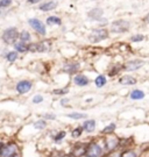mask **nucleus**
Returning <instances> with one entry per match:
<instances>
[{"label": "nucleus", "mask_w": 149, "mask_h": 157, "mask_svg": "<svg viewBox=\"0 0 149 157\" xmlns=\"http://www.w3.org/2000/svg\"><path fill=\"white\" fill-rule=\"evenodd\" d=\"M94 84L97 87H103V86H105L106 84V77L105 76H103V75H99L96 80H94Z\"/></svg>", "instance_id": "nucleus-18"}, {"label": "nucleus", "mask_w": 149, "mask_h": 157, "mask_svg": "<svg viewBox=\"0 0 149 157\" xmlns=\"http://www.w3.org/2000/svg\"><path fill=\"white\" fill-rule=\"evenodd\" d=\"M68 117H69L70 119L79 120V119L86 118V114H83V113H70V114H68Z\"/></svg>", "instance_id": "nucleus-22"}, {"label": "nucleus", "mask_w": 149, "mask_h": 157, "mask_svg": "<svg viewBox=\"0 0 149 157\" xmlns=\"http://www.w3.org/2000/svg\"><path fill=\"white\" fill-rule=\"evenodd\" d=\"M42 101H43V97H42V95H40V94L35 95V97L33 98L34 104H40V102H42Z\"/></svg>", "instance_id": "nucleus-30"}, {"label": "nucleus", "mask_w": 149, "mask_h": 157, "mask_svg": "<svg viewBox=\"0 0 149 157\" xmlns=\"http://www.w3.org/2000/svg\"><path fill=\"white\" fill-rule=\"evenodd\" d=\"M39 1H41V0H28V2H30V4H36Z\"/></svg>", "instance_id": "nucleus-35"}, {"label": "nucleus", "mask_w": 149, "mask_h": 157, "mask_svg": "<svg viewBox=\"0 0 149 157\" xmlns=\"http://www.w3.org/2000/svg\"><path fill=\"white\" fill-rule=\"evenodd\" d=\"M45 118H47V119H55V115H51V114H47V115H45Z\"/></svg>", "instance_id": "nucleus-34"}, {"label": "nucleus", "mask_w": 149, "mask_h": 157, "mask_svg": "<svg viewBox=\"0 0 149 157\" xmlns=\"http://www.w3.org/2000/svg\"><path fill=\"white\" fill-rule=\"evenodd\" d=\"M49 49H50L49 41H43V42H39V43H34V44L28 45V50H30V51L43 52V51H48Z\"/></svg>", "instance_id": "nucleus-7"}, {"label": "nucleus", "mask_w": 149, "mask_h": 157, "mask_svg": "<svg viewBox=\"0 0 149 157\" xmlns=\"http://www.w3.org/2000/svg\"><path fill=\"white\" fill-rule=\"evenodd\" d=\"M120 157H138V155H136V152L134 151V150H131V149H129V150L122 151Z\"/></svg>", "instance_id": "nucleus-24"}, {"label": "nucleus", "mask_w": 149, "mask_h": 157, "mask_svg": "<svg viewBox=\"0 0 149 157\" xmlns=\"http://www.w3.org/2000/svg\"><path fill=\"white\" fill-rule=\"evenodd\" d=\"M85 149H86V146H84L82 143H78L76 146L73 147V151H72V155L75 156L76 155V152L79 151V157L84 156V154H85Z\"/></svg>", "instance_id": "nucleus-15"}, {"label": "nucleus", "mask_w": 149, "mask_h": 157, "mask_svg": "<svg viewBox=\"0 0 149 157\" xmlns=\"http://www.w3.org/2000/svg\"><path fill=\"white\" fill-rule=\"evenodd\" d=\"M73 83L77 86H86L88 84V78L84 75H77L73 78Z\"/></svg>", "instance_id": "nucleus-11"}, {"label": "nucleus", "mask_w": 149, "mask_h": 157, "mask_svg": "<svg viewBox=\"0 0 149 157\" xmlns=\"http://www.w3.org/2000/svg\"><path fill=\"white\" fill-rule=\"evenodd\" d=\"M19 37V33H18L17 28L11 27V28L6 29L5 32L2 33V40L5 41L7 44H13L15 43V41Z\"/></svg>", "instance_id": "nucleus-4"}, {"label": "nucleus", "mask_w": 149, "mask_h": 157, "mask_svg": "<svg viewBox=\"0 0 149 157\" xmlns=\"http://www.w3.org/2000/svg\"><path fill=\"white\" fill-rule=\"evenodd\" d=\"M12 4V0H0V7H7Z\"/></svg>", "instance_id": "nucleus-31"}, {"label": "nucleus", "mask_w": 149, "mask_h": 157, "mask_svg": "<svg viewBox=\"0 0 149 157\" xmlns=\"http://www.w3.org/2000/svg\"><path fill=\"white\" fill-rule=\"evenodd\" d=\"M119 83L122 85H134L136 84V79L132 76H124L119 79Z\"/></svg>", "instance_id": "nucleus-14"}, {"label": "nucleus", "mask_w": 149, "mask_h": 157, "mask_svg": "<svg viewBox=\"0 0 149 157\" xmlns=\"http://www.w3.org/2000/svg\"><path fill=\"white\" fill-rule=\"evenodd\" d=\"M144 98V92L141 90H134L131 92V99L133 100H140Z\"/></svg>", "instance_id": "nucleus-17"}, {"label": "nucleus", "mask_w": 149, "mask_h": 157, "mask_svg": "<svg viewBox=\"0 0 149 157\" xmlns=\"http://www.w3.org/2000/svg\"><path fill=\"white\" fill-rule=\"evenodd\" d=\"M68 89H61V90H55L54 91V94H58V95H62V94H65L68 93Z\"/></svg>", "instance_id": "nucleus-32"}, {"label": "nucleus", "mask_w": 149, "mask_h": 157, "mask_svg": "<svg viewBox=\"0 0 149 157\" xmlns=\"http://www.w3.org/2000/svg\"><path fill=\"white\" fill-rule=\"evenodd\" d=\"M56 6H57V2H56V1H48V2L42 4V5L40 6V10L43 12L53 11V10H55L56 8Z\"/></svg>", "instance_id": "nucleus-13"}, {"label": "nucleus", "mask_w": 149, "mask_h": 157, "mask_svg": "<svg viewBox=\"0 0 149 157\" xmlns=\"http://www.w3.org/2000/svg\"><path fill=\"white\" fill-rule=\"evenodd\" d=\"M19 152V148H18L17 143L14 142H10L6 146H2L0 149V157H13L15 156Z\"/></svg>", "instance_id": "nucleus-2"}, {"label": "nucleus", "mask_w": 149, "mask_h": 157, "mask_svg": "<svg viewBox=\"0 0 149 157\" xmlns=\"http://www.w3.org/2000/svg\"><path fill=\"white\" fill-rule=\"evenodd\" d=\"M29 25H30L39 34L45 35V27H44V25L41 22L40 20H37V19H30V20H29Z\"/></svg>", "instance_id": "nucleus-9"}, {"label": "nucleus", "mask_w": 149, "mask_h": 157, "mask_svg": "<svg viewBox=\"0 0 149 157\" xmlns=\"http://www.w3.org/2000/svg\"><path fill=\"white\" fill-rule=\"evenodd\" d=\"M64 157H75V156H73L72 154H69V155H65V156H64Z\"/></svg>", "instance_id": "nucleus-36"}, {"label": "nucleus", "mask_w": 149, "mask_h": 157, "mask_svg": "<svg viewBox=\"0 0 149 157\" xmlns=\"http://www.w3.org/2000/svg\"><path fill=\"white\" fill-rule=\"evenodd\" d=\"M82 128H83V130L88 132V133H92L94 130V128H96V121L94 120H88V121H85L83 124V126H82Z\"/></svg>", "instance_id": "nucleus-12"}, {"label": "nucleus", "mask_w": 149, "mask_h": 157, "mask_svg": "<svg viewBox=\"0 0 149 157\" xmlns=\"http://www.w3.org/2000/svg\"><path fill=\"white\" fill-rule=\"evenodd\" d=\"M119 144H120V141H119V139H118L116 136H114L113 134H110L107 137H106V140H105V149L106 150L112 151V150H114L116 148H118Z\"/></svg>", "instance_id": "nucleus-6"}, {"label": "nucleus", "mask_w": 149, "mask_h": 157, "mask_svg": "<svg viewBox=\"0 0 149 157\" xmlns=\"http://www.w3.org/2000/svg\"><path fill=\"white\" fill-rule=\"evenodd\" d=\"M101 15H103V10H100V8H96V10L88 12V17H92L93 20H99Z\"/></svg>", "instance_id": "nucleus-16"}, {"label": "nucleus", "mask_w": 149, "mask_h": 157, "mask_svg": "<svg viewBox=\"0 0 149 157\" xmlns=\"http://www.w3.org/2000/svg\"><path fill=\"white\" fill-rule=\"evenodd\" d=\"M107 37H108V33L106 29H94L93 32L88 35V41L91 43H97V42H100Z\"/></svg>", "instance_id": "nucleus-3"}, {"label": "nucleus", "mask_w": 149, "mask_h": 157, "mask_svg": "<svg viewBox=\"0 0 149 157\" xmlns=\"http://www.w3.org/2000/svg\"><path fill=\"white\" fill-rule=\"evenodd\" d=\"M146 20H147V22L149 23V14H148V15H147V17H146Z\"/></svg>", "instance_id": "nucleus-38"}, {"label": "nucleus", "mask_w": 149, "mask_h": 157, "mask_svg": "<svg viewBox=\"0 0 149 157\" xmlns=\"http://www.w3.org/2000/svg\"><path fill=\"white\" fill-rule=\"evenodd\" d=\"M20 39H21V42H28L30 40V34L28 33L27 30H23L21 34H20Z\"/></svg>", "instance_id": "nucleus-25"}, {"label": "nucleus", "mask_w": 149, "mask_h": 157, "mask_svg": "<svg viewBox=\"0 0 149 157\" xmlns=\"http://www.w3.org/2000/svg\"><path fill=\"white\" fill-rule=\"evenodd\" d=\"M45 126H47V122H45L44 120H40V121H37V122L34 124V128L43 129V128H45Z\"/></svg>", "instance_id": "nucleus-28"}, {"label": "nucleus", "mask_w": 149, "mask_h": 157, "mask_svg": "<svg viewBox=\"0 0 149 157\" xmlns=\"http://www.w3.org/2000/svg\"><path fill=\"white\" fill-rule=\"evenodd\" d=\"M47 23L48 25H61L62 21L61 19L57 17H49L47 19Z\"/></svg>", "instance_id": "nucleus-21"}, {"label": "nucleus", "mask_w": 149, "mask_h": 157, "mask_svg": "<svg viewBox=\"0 0 149 157\" xmlns=\"http://www.w3.org/2000/svg\"><path fill=\"white\" fill-rule=\"evenodd\" d=\"M84 155L86 157H103L104 156V148L98 141H92L91 143H88L86 146Z\"/></svg>", "instance_id": "nucleus-1"}, {"label": "nucleus", "mask_w": 149, "mask_h": 157, "mask_svg": "<svg viewBox=\"0 0 149 157\" xmlns=\"http://www.w3.org/2000/svg\"><path fill=\"white\" fill-rule=\"evenodd\" d=\"M143 65V61L141 59H134V61H129L125 64V70L127 71H135Z\"/></svg>", "instance_id": "nucleus-10"}, {"label": "nucleus", "mask_w": 149, "mask_h": 157, "mask_svg": "<svg viewBox=\"0 0 149 157\" xmlns=\"http://www.w3.org/2000/svg\"><path fill=\"white\" fill-rule=\"evenodd\" d=\"M14 47H15L17 51H19V52H26L28 50V45H26L23 42H18V43H15Z\"/></svg>", "instance_id": "nucleus-19"}, {"label": "nucleus", "mask_w": 149, "mask_h": 157, "mask_svg": "<svg viewBox=\"0 0 149 157\" xmlns=\"http://www.w3.org/2000/svg\"><path fill=\"white\" fill-rule=\"evenodd\" d=\"M82 133H83V128H82V127H78V128L73 129V132L71 133V135H72V137L77 139V137H79V136L82 135Z\"/></svg>", "instance_id": "nucleus-29"}, {"label": "nucleus", "mask_w": 149, "mask_h": 157, "mask_svg": "<svg viewBox=\"0 0 149 157\" xmlns=\"http://www.w3.org/2000/svg\"><path fill=\"white\" fill-rule=\"evenodd\" d=\"M143 35H135V36H133L132 37V41L133 42H138V41H142L143 40Z\"/></svg>", "instance_id": "nucleus-33"}, {"label": "nucleus", "mask_w": 149, "mask_h": 157, "mask_svg": "<svg viewBox=\"0 0 149 157\" xmlns=\"http://www.w3.org/2000/svg\"><path fill=\"white\" fill-rule=\"evenodd\" d=\"M6 58H7V61H10V62H14L18 58V52L17 51H11V52L7 54Z\"/></svg>", "instance_id": "nucleus-26"}, {"label": "nucleus", "mask_w": 149, "mask_h": 157, "mask_svg": "<svg viewBox=\"0 0 149 157\" xmlns=\"http://www.w3.org/2000/svg\"><path fill=\"white\" fill-rule=\"evenodd\" d=\"M78 69H79V64L76 63V64H70V65H68V67H65V71H68V72H70V73H73V72H76V71H78Z\"/></svg>", "instance_id": "nucleus-23"}, {"label": "nucleus", "mask_w": 149, "mask_h": 157, "mask_svg": "<svg viewBox=\"0 0 149 157\" xmlns=\"http://www.w3.org/2000/svg\"><path fill=\"white\" fill-rule=\"evenodd\" d=\"M32 86L33 85L29 80H21L17 84V91L20 94H25V93H27L28 91H30Z\"/></svg>", "instance_id": "nucleus-8"}, {"label": "nucleus", "mask_w": 149, "mask_h": 157, "mask_svg": "<svg viewBox=\"0 0 149 157\" xmlns=\"http://www.w3.org/2000/svg\"><path fill=\"white\" fill-rule=\"evenodd\" d=\"M128 28H129V22L125 20H116L111 26L112 32H116V33H125L128 30Z\"/></svg>", "instance_id": "nucleus-5"}, {"label": "nucleus", "mask_w": 149, "mask_h": 157, "mask_svg": "<svg viewBox=\"0 0 149 157\" xmlns=\"http://www.w3.org/2000/svg\"><path fill=\"white\" fill-rule=\"evenodd\" d=\"M66 133L64 132V130H62V132H60V133H57V134L55 135V137H54V141L55 142H60L61 140H63L64 137H65Z\"/></svg>", "instance_id": "nucleus-27"}, {"label": "nucleus", "mask_w": 149, "mask_h": 157, "mask_svg": "<svg viewBox=\"0 0 149 157\" xmlns=\"http://www.w3.org/2000/svg\"><path fill=\"white\" fill-rule=\"evenodd\" d=\"M114 130H116V124H110L108 126H106L105 128L103 129V134H113Z\"/></svg>", "instance_id": "nucleus-20"}, {"label": "nucleus", "mask_w": 149, "mask_h": 157, "mask_svg": "<svg viewBox=\"0 0 149 157\" xmlns=\"http://www.w3.org/2000/svg\"><path fill=\"white\" fill-rule=\"evenodd\" d=\"M66 102H68V100H66V99H65V100H62V105H64V104H66Z\"/></svg>", "instance_id": "nucleus-37"}]
</instances>
